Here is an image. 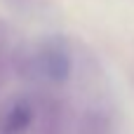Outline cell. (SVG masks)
Returning a JSON list of instances; mask_svg holds the SVG:
<instances>
[{
	"mask_svg": "<svg viewBox=\"0 0 134 134\" xmlns=\"http://www.w3.org/2000/svg\"><path fill=\"white\" fill-rule=\"evenodd\" d=\"M33 68L40 78L49 82H64L71 73V52L64 40L49 38L33 52Z\"/></svg>",
	"mask_w": 134,
	"mask_h": 134,
	"instance_id": "cell-1",
	"label": "cell"
},
{
	"mask_svg": "<svg viewBox=\"0 0 134 134\" xmlns=\"http://www.w3.org/2000/svg\"><path fill=\"white\" fill-rule=\"evenodd\" d=\"M31 118H33L31 106H28L26 101H19V104H14V106L7 111V115H5V120H2V132H5V134H19V132H24V130L28 127Z\"/></svg>",
	"mask_w": 134,
	"mask_h": 134,
	"instance_id": "cell-2",
	"label": "cell"
}]
</instances>
